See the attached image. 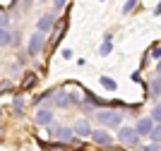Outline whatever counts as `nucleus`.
<instances>
[{"instance_id": "obj_1", "label": "nucleus", "mask_w": 161, "mask_h": 151, "mask_svg": "<svg viewBox=\"0 0 161 151\" xmlns=\"http://www.w3.org/2000/svg\"><path fill=\"white\" fill-rule=\"evenodd\" d=\"M118 137H120V142H123V144L135 146V144H137V139H140V134H137V130H132V127H123Z\"/></svg>"}, {"instance_id": "obj_2", "label": "nucleus", "mask_w": 161, "mask_h": 151, "mask_svg": "<svg viewBox=\"0 0 161 151\" xmlns=\"http://www.w3.org/2000/svg\"><path fill=\"white\" fill-rule=\"evenodd\" d=\"M96 118H99L103 125H108V127H118L120 125V115H118V113H111V111H101Z\"/></svg>"}, {"instance_id": "obj_3", "label": "nucleus", "mask_w": 161, "mask_h": 151, "mask_svg": "<svg viewBox=\"0 0 161 151\" xmlns=\"http://www.w3.org/2000/svg\"><path fill=\"white\" fill-rule=\"evenodd\" d=\"M43 43H46V39H43V34H34L31 41H29V55H39L41 51H43Z\"/></svg>"}, {"instance_id": "obj_4", "label": "nucleus", "mask_w": 161, "mask_h": 151, "mask_svg": "<svg viewBox=\"0 0 161 151\" xmlns=\"http://www.w3.org/2000/svg\"><path fill=\"white\" fill-rule=\"evenodd\" d=\"M89 137H94V142H96V144H101V146H108V144H111V142H113V137H111L108 132H103V130L89 132Z\"/></svg>"}, {"instance_id": "obj_5", "label": "nucleus", "mask_w": 161, "mask_h": 151, "mask_svg": "<svg viewBox=\"0 0 161 151\" xmlns=\"http://www.w3.org/2000/svg\"><path fill=\"white\" fill-rule=\"evenodd\" d=\"M89 122L87 120H77L75 122V127H72V134H77V137H89Z\"/></svg>"}, {"instance_id": "obj_6", "label": "nucleus", "mask_w": 161, "mask_h": 151, "mask_svg": "<svg viewBox=\"0 0 161 151\" xmlns=\"http://www.w3.org/2000/svg\"><path fill=\"white\" fill-rule=\"evenodd\" d=\"M154 127V120L152 118H144L140 120V125H137V134H149V130Z\"/></svg>"}, {"instance_id": "obj_7", "label": "nucleus", "mask_w": 161, "mask_h": 151, "mask_svg": "<svg viewBox=\"0 0 161 151\" xmlns=\"http://www.w3.org/2000/svg\"><path fill=\"white\" fill-rule=\"evenodd\" d=\"M53 137L55 139H65L67 142V139L72 137V130H67V127H53Z\"/></svg>"}, {"instance_id": "obj_8", "label": "nucleus", "mask_w": 161, "mask_h": 151, "mask_svg": "<svg viewBox=\"0 0 161 151\" xmlns=\"http://www.w3.org/2000/svg\"><path fill=\"white\" fill-rule=\"evenodd\" d=\"M72 103V96H67V94H58V96H55V105H58V108H67V105Z\"/></svg>"}, {"instance_id": "obj_9", "label": "nucleus", "mask_w": 161, "mask_h": 151, "mask_svg": "<svg viewBox=\"0 0 161 151\" xmlns=\"http://www.w3.org/2000/svg\"><path fill=\"white\" fill-rule=\"evenodd\" d=\"M51 122V111H39L36 113V125H48Z\"/></svg>"}, {"instance_id": "obj_10", "label": "nucleus", "mask_w": 161, "mask_h": 151, "mask_svg": "<svg viewBox=\"0 0 161 151\" xmlns=\"http://www.w3.org/2000/svg\"><path fill=\"white\" fill-rule=\"evenodd\" d=\"M51 26H53V17H51V14H46V17L39 19V31H48Z\"/></svg>"}, {"instance_id": "obj_11", "label": "nucleus", "mask_w": 161, "mask_h": 151, "mask_svg": "<svg viewBox=\"0 0 161 151\" xmlns=\"http://www.w3.org/2000/svg\"><path fill=\"white\" fill-rule=\"evenodd\" d=\"M39 144L43 146L46 151H70V149H67L65 144H46V142H39Z\"/></svg>"}, {"instance_id": "obj_12", "label": "nucleus", "mask_w": 161, "mask_h": 151, "mask_svg": "<svg viewBox=\"0 0 161 151\" xmlns=\"http://www.w3.org/2000/svg\"><path fill=\"white\" fill-rule=\"evenodd\" d=\"M7 43H12V36L5 26H0V46H7Z\"/></svg>"}, {"instance_id": "obj_13", "label": "nucleus", "mask_w": 161, "mask_h": 151, "mask_svg": "<svg viewBox=\"0 0 161 151\" xmlns=\"http://www.w3.org/2000/svg\"><path fill=\"white\" fill-rule=\"evenodd\" d=\"M101 84L106 86L108 91H115V82H113V79H111V77H101Z\"/></svg>"}, {"instance_id": "obj_14", "label": "nucleus", "mask_w": 161, "mask_h": 151, "mask_svg": "<svg viewBox=\"0 0 161 151\" xmlns=\"http://www.w3.org/2000/svg\"><path fill=\"white\" fill-rule=\"evenodd\" d=\"M149 137H152V142H154V144H159V137H161L159 127H152V130H149Z\"/></svg>"}, {"instance_id": "obj_15", "label": "nucleus", "mask_w": 161, "mask_h": 151, "mask_svg": "<svg viewBox=\"0 0 161 151\" xmlns=\"http://www.w3.org/2000/svg\"><path fill=\"white\" fill-rule=\"evenodd\" d=\"M34 82H36V74H31V72H29V74H27V79H24V84H22V86H24V89H29V86H31Z\"/></svg>"}, {"instance_id": "obj_16", "label": "nucleus", "mask_w": 161, "mask_h": 151, "mask_svg": "<svg viewBox=\"0 0 161 151\" xmlns=\"http://www.w3.org/2000/svg\"><path fill=\"white\" fill-rule=\"evenodd\" d=\"M111 53V41H106L103 46H101V55H108Z\"/></svg>"}, {"instance_id": "obj_17", "label": "nucleus", "mask_w": 161, "mask_h": 151, "mask_svg": "<svg viewBox=\"0 0 161 151\" xmlns=\"http://www.w3.org/2000/svg\"><path fill=\"white\" fill-rule=\"evenodd\" d=\"M12 105H14V111L19 113V111H22V96H14V103H12Z\"/></svg>"}, {"instance_id": "obj_18", "label": "nucleus", "mask_w": 161, "mask_h": 151, "mask_svg": "<svg viewBox=\"0 0 161 151\" xmlns=\"http://www.w3.org/2000/svg\"><path fill=\"white\" fill-rule=\"evenodd\" d=\"M135 5H137V0H130V3H125V7H123V12H130V10H132Z\"/></svg>"}, {"instance_id": "obj_19", "label": "nucleus", "mask_w": 161, "mask_h": 151, "mask_svg": "<svg viewBox=\"0 0 161 151\" xmlns=\"http://www.w3.org/2000/svg\"><path fill=\"white\" fill-rule=\"evenodd\" d=\"M53 5H55V10H63V7H65V0H53Z\"/></svg>"}, {"instance_id": "obj_20", "label": "nucleus", "mask_w": 161, "mask_h": 151, "mask_svg": "<svg viewBox=\"0 0 161 151\" xmlns=\"http://www.w3.org/2000/svg\"><path fill=\"white\" fill-rule=\"evenodd\" d=\"M7 22H10V19H7V17H5V14H3V12H0V26H7Z\"/></svg>"}, {"instance_id": "obj_21", "label": "nucleus", "mask_w": 161, "mask_h": 151, "mask_svg": "<svg viewBox=\"0 0 161 151\" xmlns=\"http://www.w3.org/2000/svg\"><path fill=\"white\" fill-rule=\"evenodd\" d=\"M159 53H161V48H159V43H154V51H152V55H154V58H159Z\"/></svg>"}, {"instance_id": "obj_22", "label": "nucleus", "mask_w": 161, "mask_h": 151, "mask_svg": "<svg viewBox=\"0 0 161 151\" xmlns=\"http://www.w3.org/2000/svg\"><path fill=\"white\" fill-rule=\"evenodd\" d=\"M144 151H159V144H152V146H147Z\"/></svg>"}, {"instance_id": "obj_23", "label": "nucleus", "mask_w": 161, "mask_h": 151, "mask_svg": "<svg viewBox=\"0 0 161 151\" xmlns=\"http://www.w3.org/2000/svg\"><path fill=\"white\" fill-rule=\"evenodd\" d=\"M29 5H31V0H24V7H29Z\"/></svg>"}, {"instance_id": "obj_24", "label": "nucleus", "mask_w": 161, "mask_h": 151, "mask_svg": "<svg viewBox=\"0 0 161 151\" xmlns=\"http://www.w3.org/2000/svg\"><path fill=\"white\" fill-rule=\"evenodd\" d=\"M14 5H17V0H14Z\"/></svg>"}]
</instances>
